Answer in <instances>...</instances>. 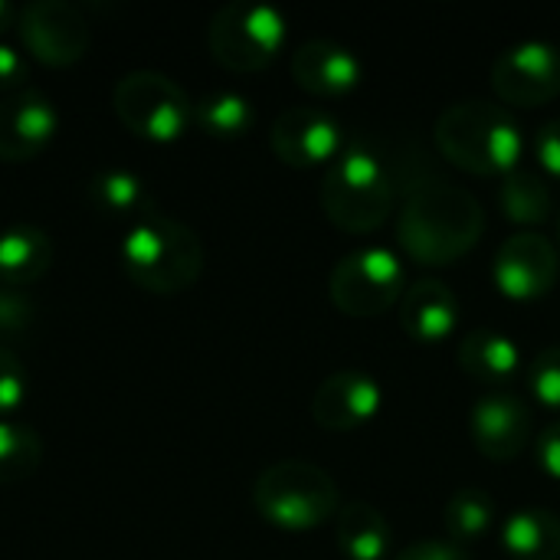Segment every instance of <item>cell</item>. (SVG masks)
<instances>
[{"label":"cell","mask_w":560,"mask_h":560,"mask_svg":"<svg viewBox=\"0 0 560 560\" xmlns=\"http://www.w3.org/2000/svg\"><path fill=\"white\" fill-rule=\"evenodd\" d=\"M121 269L125 276L154 295H177L187 292L207 262L200 236L164 213H148L128 226L121 236Z\"/></svg>","instance_id":"3"},{"label":"cell","mask_w":560,"mask_h":560,"mask_svg":"<svg viewBox=\"0 0 560 560\" xmlns=\"http://www.w3.org/2000/svg\"><path fill=\"white\" fill-rule=\"evenodd\" d=\"M26 390H30V381H26L23 361L10 348L0 345V420H16V413L26 404Z\"/></svg>","instance_id":"28"},{"label":"cell","mask_w":560,"mask_h":560,"mask_svg":"<svg viewBox=\"0 0 560 560\" xmlns=\"http://www.w3.org/2000/svg\"><path fill=\"white\" fill-rule=\"evenodd\" d=\"M194 125L210 138L233 141L249 135V128L256 125V108L243 92L217 89L194 102Z\"/></svg>","instance_id":"24"},{"label":"cell","mask_w":560,"mask_h":560,"mask_svg":"<svg viewBox=\"0 0 560 560\" xmlns=\"http://www.w3.org/2000/svg\"><path fill=\"white\" fill-rule=\"evenodd\" d=\"M325 217L351 236H368L394 213L397 187L384 158L368 141H348L345 151L328 164L322 180Z\"/></svg>","instance_id":"4"},{"label":"cell","mask_w":560,"mask_h":560,"mask_svg":"<svg viewBox=\"0 0 560 560\" xmlns=\"http://www.w3.org/2000/svg\"><path fill=\"white\" fill-rule=\"evenodd\" d=\"M36 322V305L23 289L0 285V338H16L26 335L30 325Z\"/></svg>","instance_id":"29"},{"label":"cell","mask_w":560,"mask_h":560,"mask_svg":"<svg viewBox=\"0 0 560 560\" xmlns=\"http://www.w3.org/2000/svg\"><path fill=\"white\" fill-rule=\"evenodd\" d=\"M43 463V440L20 420H0V486H20L36 476Z\"/></svg>","instance_id":"26"},{"label":"cell","mask_w":560,"mask_h":560,"mask_svg":"<svg viewBox=\"0 0 560 560\" xmlns=\"http://www.w3.org/2000/svg\"><path fill=\"white\" fill-rule=\"evenodd\" d=\"M394 560H472L466 548L453 545V541H436V538H427V541H413L407 545Z\"/></svg>","instance_id":"32"},{"label":"cell","mask_w":560,"mask_h":560,"mask_svg":"<svg viewBox=\"0 0 560 560\" xmlns=\"http://www.w3.org/2000/svg\"><path fill=\"white\" fill-rule=\"evenodd\" d=\"M535 161H538V174L548 177V180H558L560 184V118L558 121H548L535 131Z\"/></svg>","instance_id":"30"},{"label":"cell","mask_w":560,"mask_h":560,"mask_svg":"<svg viewBox=\"0 0 560 560\" xmlns=\"http://www.w3.org/2000/svg\"><path fill=\"white\" fill-rule=\"evenodd\" d=\"M525 384L541 407L560 413V345H548L532 358L525 368Z\"/></svg>","instance_id":"27"},{"label":"cell","mask_w":560,"mask_h":560,"mask_svg":"<svg viewBox=\"0 0 560 560\" xmlns=\"http://www.w3.org/2000/svg\"><path fill=\"white\" fill-rule=\"evenodd\" d=\"M499 207H502V217L522 230L548 223L555 217V197H551L548 177H541L532 167H515L499 184Z\"/></svg>","instance_id":"22"},{"label":"cell","mask_w":560,"mask_h":560,"mask_svg":"<svg viewBox=\"0 0 560 560\" xmlns=\"http://www.w3.org/2000/svg\"><path fill=\"white\" fill-rule=\"evenodd\" d=\"M345 128L341 121L325 112V108H312V105H295L285 108L269 131V148L272 154L289 164V167H322L331 164L341 151H345Z\"/></svg>","instance_id":"12"},{"label":"cell","mask_w":560,"mask_h":560,"mask_svg":"<svg viewBox=\"0 0 560 560\" xmlns=\"http://www.w3.org/2000/svg\"><path fill=\"white\" fill-rule=\"evenodd\" d=\"M59 128L52 98L39 89H16L0 98V161H30L49 148Z\"/></svg>","instance_id":"15"},{"label":"cell","mask_w":560,"mask_h":560,"mask_svg":"<svg viewBox=\"0 0 560 560\" xmlns=\"http://www.w3.org/2000/svg\"><path fill=\"white\" fill-rule=\"evenodd\" d=\"M443 522L453 545H472L486 538L495 525V499L486 489H459L443 509Z\"/></svg>","instance_id":"25"},{"label":"cell","mask_w":560,"mask_h":560,"mask_svg":"<svg viewBox=\"0 0 560 560\" xmlns=\"http://www.w3.org/2000/svg\"><path fill=\"white\" fill-rule=\"evenodd\" d=\"M364 66L354 49L335 39H305L292 52V79L318 98H338L361 85Z\"/></svg>","instance_id":"16"},{"label":"cell","mask_w":560,"mask_h":560,"mask_svg":"<svg viewBox=\"0 0 560 560\" xmlns=\"http://www.w3.org/2000/svg\"><path fill=\"white\" fill-rule=\"evenodd\" d=\"M456 358H459V368L482 384H505V381L518 377V371L525 368L518 341L512 335H502L492 328L466 335L459 341Z\"/></svg>","instance_id":"20"},{"label":"cell","mask_w":560,"mask_h":560,"mask_svg":"<svg viewBox=\"0 0 560 560\" xmlns=\"http://www.w3.org/2000/svg\"><path fill=\"white\" fill-rule=\"evenodd\" d=\"M400 328L417 345H443L459 328V295L440 279H420L400 299Z\"/></svg>","instance_id":"17"},{"label":"cell","mask_w":560,"mask_h":560,"mask_svg":"<svg viewBox=\"0 0 560 560\" xmlns=\"http://www.w3.org/2000/svg\"><path fill=\"white\" fill-rule=\"evenodd\" d=\"M112 105L118 121L154 144H171L184 138V131L194 125V102L190 95L164 72L154 69H135L115 82Z\"/></svg>","instance_id":"7"},{"label":"cell","mask_w":560,"mask_h":560,"mask_svg":"<svg viewBox=\"0 0 560 560\" xmlns=\"http://www.w3.org/2000/svg\"><path fill=\"white\" fill-rule=\"evenodd\" d=\"M469 430H472L476 450L486 459L512 463L535 440V413H532V407L518 394L492 387L489 394H482L472 404Z\"/></svg>","instance_id":"13"},{"label":"cell","mask_w":560,"mask_h":560,"mask_svg":"<svg viewBox=\"0 0 560 560\" xmlns=\"http://www.w3.org/2000/svg\"><path fill=\"white\" fill-rule=\"evenodd\" d=\"M433 138L450 164L476 177H505L525 158V131L515 115L486 98L450 105L436 118Z\"/></svg>","instance_id":"2"},{"label":"cell","mask_w":560,"mask_h":560,"mask_svg":"<svg viewBox=\"0 0 560 560\" xmlns=\"http://www.w3.org/2000/svg\"><path fill=\"white\" fill-rule=\"evenodd\" d=\"M16 16H20V7H13L10 0H0V33L16 26Z\"/></svg>","instance_id":"34"},{"label":"cell","mask_w":560,"mask_h":560,"mask_svg":"<svg viewBox=\"0 0 560 560\" xmlns=\"http://www.w3.org/2000/svg\"><path fill=\"white\" fill-rule=\"evenodd\" d=\"M89 203L115 220H141L151 210V194L144 187V180L125 167H105L98 174H92L89 180Z\"/></svg>","instance_id":"23"},{"label":"cell","mask_w":560,"mask_h":560,"mask_svg":"<svg viewBox=\"0 0 560 560\" xmlns=\"http://www.w3.org/2000/svg\"><path fill=\"white\" fill-rule=\"evenodd\" d=\"M407 292V269L387 246H361L345 253L328 279V295L348 318L387 315Z\"/></svg>","instance_id":"8"},{"label":"cell","mask_w":560,"mask_h":560,"mask_svg":"<svg viewBox=\"0 0 560 560\" xmlns=\"http://www.w3.org/2000/svg\"><path fill=\"white\" fill-rule=\"evenodd\" d=\"M16 33L26 52L52 69H66L79 62L92 43V26L82 7L66 0H33L20 7Z\"/></svg>","instance_id":"9"},{"label":"cell","mask_w":560,"mask_h":560,"mask_svg":"<svg viewBox=\"0 0 560 560\" xmlns=\"http://www.w3.org/2000/svg\"><path fill=\"white\" fill-rule=\"evenodd\" d=\"M335 541L348 560H387L394 551V525L371 502H348L335 518Z\"/></svg>","instance_id":"18"},{"label":"cell","mask_w":560,"mask_h":560,"mask_svg":"<svg viewBox=\"0 0 560 560\" xmlns=\"http://www.w3.org/2000/svg\"><path fill=\"white\" fill-rule=\"evenodd\" d=\"M505 555L515 560H560V515L548 509H518L499 525Z\"/></svg>","instance_id":"21"},{"label":"cell","mask_w":560,"mask_h":560,"mask_svg":"<svg viewBox=\"0 0 560 560\" xmlns=\"http://www.w3.org/2000/svg\"><path fill=\"white\" fill-rule=\"evenodd\" d=\"M52 266V240L33 223H16L0 233V285L26 289Z\"/></svg>","instance_id":"19"},{"label":"cell","mask_w":560,"mask_h":560,"mask_svg":"<svg viewBox=\"0 0 560 560\" xmlns=\"http://www.w3.org/2000/svg\"><path fill=\"white\" fill-rule=\"evenodd\" d=\"M482 230L479 200L450 180L417 184L397 217V243L420 266H453L479 243Z\"/></svg>","instance_id":"1"},{"label":"cell","mask_w":560,"mask_h":560,"mask_svg":"<svg viewBox=\"0 0 560 560\" xmlns=\"http://www.w3.org/2000/svg\"><path fill=\"white\" fill-rule=\"evenodd\" d=\"M289 23L279 7L256 0L223 3L207 26L210 56L230 72H259L285 46Z\"/></svg>","instance_id":"6"},{"label":"cell","mask_w":560,"mask_h":560,"mask_svg":"<svg viewBox=\"0 0 560 560\" xmlns=\"http://www.w3.org/2000/svg\"><path fill=\"white\" fill-rule=\"evenodd\" d=\"M558 246L535 230L512 233L492 259V282L512 302L545 299L558 285Z\"/></svg>","instance_id":"11"},{"label":"cell","mask_w":560,"mask_h":560,"mask_svg":"<svg viewBox=\"0 0 560 560\" xmlns=\"http://www.w3.org/2000/svg\"><path fill=\"white\" fill-rule=\"evenodd\" d=\"M23 79H26V59L13 46L0 43V92L10 95L23 89Z\"/></svg>","instance_id":"33"},{"label":"cell","mask_w":560,"mask_h":560,"mask_svg":"<svg viewBox=\"0 0 560 560\" xmlns=\"http://www.w3.org/2000/svg\"><path fill=\"white\" fill-rule=\"evenodd\" d=\"M535 463L538 469L560 482V420L548 423L538 436H535Z\"/></svg>","instance_id":"31"},{"label":"cell","mask_w":560,"mask_h":560,"mask_svg":"<svg viewBox=\"0 0 560 560\" xmlns=\"http://www.w3.org/2000/svg\"><path fill=\"white\" fill-rule=\"evenodd\" d=\"M384 407V387L361 368H345L325 377L312 397V417L328 433H351L368 427Z\"/></svg>","instance_id":"14"},{"label":"cell","mask_w":560,"mask_h":560,"mask_svg":"<svg viewBox=\"0 0 560 560\" xmlns=\"http://www.w3.org/2000/svg\"><path fill=\"white\" fill-rule=\"evenodd\" d=\"M492 89L505 105L538 108L560 95V46L525 39L509 46L492 66Z\"/></svg>","instance_id":"10"},{"label":"cell","mask_w":560,"mask_h":560,"mask_svg":"<svg viewBox=\"0 0 560 560\" xmlns=\"http://www.w3.org/2000/svg\"><path fill=\"white\" fill-rule=\"evenodd\" d=\"M558 243H560V213H558Z\"/></svg>","instance_id":"35"},{"label":"cell","mask_w":560,"mask_h":560,"mask_svg":"<svg viewBox=\"0 0 560 560\" xmlns=\"http://www.w3.org/2000/svg\"><path fill=\"white\" fill-rule=\"evenodd\" d=\"M253 505L272 528L302 535L338 518L341 492L328 469L305 459H282L256 476Z\"/></svg>","instance_id":"5"}]
</instances>
